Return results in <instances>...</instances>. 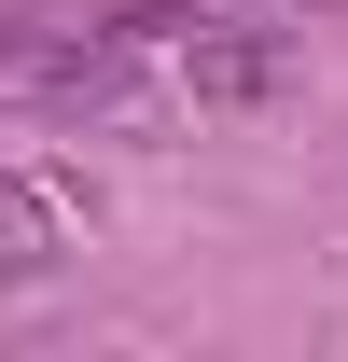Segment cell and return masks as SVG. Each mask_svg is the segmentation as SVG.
Masks as SVG:
<instances>
[{
	"label": "cell",
	"mask_w": 348,
	"mask_h": 362,
	"mask_svg": "<svg viewBox=\"0 0 348 362\" xmlns=\"http://www.w3.org/2000/svg\"><path fill=\"white\" fill-rule=\"evenodd\" d=\"M70 237H84V195L0 153V293H14V279H42L56 251H70Z\"/></svg>",
	"instance_id": "obj_2"
},
{
	"label": "cell",
	"mask_w": 348,
	"mask_h": 362,
	"mask_svg": "<svg viewBox=\"0 0 348 362\" xmlns=\"http://www.w3.org/2000/svg\"><path fill=\"white\" fill-rule=\"evenodd\" d=\"M126 70H139V112H168V126L293 98V42H279V28H237V14H209V0L126 14Z\"/></svg>",
	"instance_id": "obj_1"
},
{
	"label": "cell",
	"mask_w": 348,
	"mask_h": 362,
	"mask_svg": "<svg viewBox=\"0 0 348 362\" xmlns=\"http://www.w3.org/2000/svg\"><path fill=\"white\" fill-rule=\"evenodd\" d=\"M28 42H42V14H0V98H14V70H28Z\"/></svg>",
	"instance_id": "obj_3"
}]
</instances>
